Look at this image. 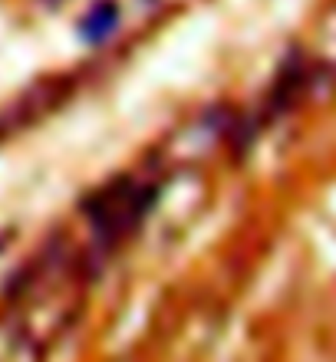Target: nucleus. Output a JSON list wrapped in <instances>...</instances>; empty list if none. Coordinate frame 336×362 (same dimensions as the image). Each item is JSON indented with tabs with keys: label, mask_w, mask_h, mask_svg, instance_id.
Returning a JSON list of instances; mask_svg holds the SVG:
<instances>
[{
	"label": "nucleus",
	"mask_w": 336,
	"mask_h": 362,
	"mask_svg": "<svg viewBox=\"0 0 336 362\" xmlns=\"http://www.w3.org/2000/svg\"><path fill=\"white\" fill-rule=\"evenodd\" d=\"M47 4H50V7H57V4H59V0H47Z\"/></svg>",
	"instance_id": "nucleus-2"
},
{
	"label": "nucleus",
	"mask_w": 336,
	"mask_h": 362,
	"mask_svg": "<svg viewBox=\"0 0 336 362\" xmlns=\"http://www.w3.org/2000/svg\"><path fill=\"white\" fill-rule=\"evenodd\" d=\"M115 27H119V7H115L112 0H103V4H96V7L83 17L79 33H83L86 43H103Z\"/></svg>",
	"instance_id": "nucleus-1"
}]
</instances>
